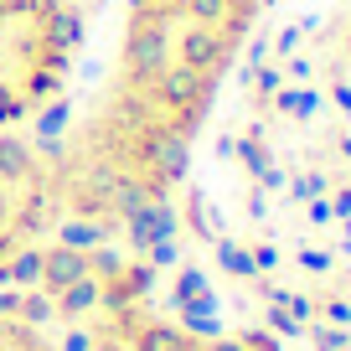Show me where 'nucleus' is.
<instances>
[{
	"instance_id": "7ed1b4c3",
	"label": "nucleus",
	"mask_w": 351,
	"mask_h": 351,
	"mask_svg": "<svg viewBox=\"0 0 351 351\" xmlns=\"http://www.w3.org/2000/svg\"><path fill=\"white\" fill-rule=\"evenodd\" d=\"M83 21L73 0H0V130L42 124L62 104Z\"/></svg>"
},
{
	"instance_id": "f257e3e1",
	"label": "nucleus",
	"mask_w": 351,
	"mask_h": 351,
	"mask_svg": "<svg viewBox=\"0 0 351 351\" xmlns=\"http://www.w3.org/2000/svg\"><path fill=\"white\" fill-rule=\"evenodd\" d=\"M217 145L222 269L310 351H351V5L253 36Z\"/></svg>"
},
{
	"instance_id": "423d86ee",
	"label": "nucleus",
	"mask_w": 351,
	"mask_h": 351,
	"mask_svg": "<svg viewBox=\"0 0 351 351\" xmlns=\"http://www.w3.org/2000/svg\"><path fill=\"white\" fill-rule=\"evenodd\" d=\"M0 351H62L36 320H26L21 310L0 305Z\"/></svg>"
},
{
	"instance_id": "39448f33",
	"label": "nucleus",
	"mask_w": 351,
	"mask_h": 351,
	"mask_svg": "<svg viewBox=\"0 0 351 351\" xmlns=\"http://www.w3.org/2000/svg\"><path fill=\"white\" fill-rule=\"evenodd\" d=\"M83 351H263L258 341L243 336H217V330L186 326L176 315L124 300V305H104L83 330Z\"/></svg>"
},
{
	"instance_id": "f03ea898",
	"label": "nucleus",
	"mask_w": 351,
	"mask_h": 351,
	"mask_svg": "<svg viewBox=\"0 0 351 351\" xmlns=\"http://www.w3.org/2000/svg\"><path fill=\"white\" fill-rule=\"evenodd\" d=\"M269 0H119L104 77L52 134L67 222L145 228L191 176Z\"/></svg>"
},
{
	"instance_id": "20e7f679",
	"label": "nucleus",
	"mask_w": 351,
	"mask_h": 351,
	"mask_svg": "<svg viewBox=\"0 0 351 351\" xmlns=\"http://www.w3.org/2000/svg\"><path fill=\"white\" fill-rule=\"evenodd\" d=\"M67 222L52 134L36 124L0 130V274H16Z\"/></svg>"
},
{
	"instance_id": "0eeeda50",
	"label": "nucleus",
	"mask_w": 351,
	"mask_h": 351,
	"mask_svg": "<svg viewBox=\"0 0 351 351\" xmlns=\"http://www.w3.org/2000/svg\"><path fill=\"white\" fill-rule=\"evenodd\" d=\"M73 5H77V11H83V16H88V11H93V5H104V0H73Z\"/></svg>"
}]
</instances>
